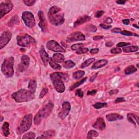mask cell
I'll use <instances>...</instances> for the list:
<instances>
[{"label":"cell","mask_w":139,"mask_h":139,"mask_svg":"<svg viewBox=\"0 0 139 139\" xmlns=\"http://www.w3.org/2000/svg\"><path fill=\"white\" fill-rule=\"evenodd\" d=\"M61 12V8L57 6H53L49 9L48 18L52 25L59 26L64 22V14Z\"/></svg>","instance_id":"cell-1"},{"label":"cell","mask_w":139,"mask_h":139,"mask_svg":"<svg viewBox=\"0 0 139 139\" xmlns=\"http://www.w3.org/2000/svg\"><path fill=\"white\" fill-rule=\"evenodd\" d=\"M12 97L18 103H22L33 100L35 98V95L29 90L21 89L13 93Z\"/></svg>","instance_id":"cell-2"},{"label":"cell","mask_w":139,"mask_h":139,"mask_svg":"<svg viewBox=\"0 0 139 139\" xmlns=\"http://www.w3.org/2000/svg\"><path fill=\"white\" fill-rule=\"evenodd\" d=\"M53 107V104L52 103H48L45 107H43L41 110H40L36 114L34 117V124L35 125H39V124H40L43 119L48 117L51 114Z\"/></svg>","instance_id":"cell-3"},{"label":"cell","mask_w":139,"mask_h":139,"mask_svg":"<svg viewBox=\"0 0 139 139\" xmlns=\"http://www.w3.org/2000/svg\"><path fill=\"white\" fill-rule=\"evenodd\" d=\"M64 74L60 72H54L50 75V78L57 91L62 93L65 90V86L62 81Z\"/></svg>","instance_id":"cell-4"},{"label":"cell","mask_w":139,"mask_h":139,"mask_svg":"<svg viewBox=\"0 0 139 139\" xmlns=\"http://www.w3.org/2000/svg\"><path fill=\"white\" fill-rule=\"evenodd\" d=\"M1 71L6 77L9 78L14 75V58L8 57L5 59L1 67Z\"/></svg>","instance_id":"cell-5"},{"label":"cell","mask_w":139,"mask_h":139,"mask_svg":"<svg viewBox=\"0 0 139 139\" xmlns=\"http://www.w3.org/2000/svg\"><path fill=\"white\" fill-rule=\"evenodd\" d=\"M32 118L33 116L32 114L25 116L17 128V133L19 134L24 133L29 129L32 124Z\"/></svg>","instance_id":"cell-6"},{"label":"cell","mask_w":139,"mask_h":139,"mask_svg":"<svg viewBox=\"0 0 139 139\" xmlns=\"http://www.w3.org/2000/svg\"><path fill=\"white\" fill-rule=\"evenodd\" d=\"M35 43V40L28 34L17 36V44L21 47H30Z\"/></svg>","instance_id":"cell-7"},{"label":"cell","mask_w":139,"mask_h":139,"mask_svg":"<svg viewBox=\"0 0 139 139\" xmlns=\"http://www.w3.org/2000/svg\"><path fill=\"white\" fill-rule=\"evenodd\" d=\"M22 19L25 25L29 28L34 27L35 25V20L34 15L30 12L26 11L22 13Z\"/></svg>","instance_id":"cell-8"},{"label":"cell","mask_w":139,"mask_h":139,"mask_svg":"<svg viewBox=\"0 0 139 139\" xmlns=\"http://www.w3.org/2000/svg\"><path fill=\"white\" fill-rule=\"evenodd\" d=\"M13 8V5L11 1H6L1 3L0 5V18H2L3 16L8 14Z\"/></svg>","instance_id":"cell-9"},{"label":"cell","mask_w":139,"mask_h":139,"mask_svg":"<svg viewBox=\"0 0 139 139\" xmlns=\"http://www.w3.org/2000/svg\"><path fill=\"white\" fill-rule=\"evenodd\" d=\"M46 47L50 51L59 52H65V49L61 47L57 42L54 40H50L47 42Z\"/></svg>","instance_id":"cell-10"},{"label":"cell","mask_w":139,"mask_h":139,"mask_svg":"<svg viewBox=\"0 0 139 139\" xmlns=\"http://www.w3.org/2000/svg\"><path fill=\"white\" fill-rule=\"evenodd\" d=\"M85 37L83 34L81 32H76L70 34L67 36L66 41L68 42H72L77 41L85 40Z\"/></svg>","instance_id":"cell-11"},{"label":"cell","mask_w":139,"mask_h":139,"mask_svg":"<svg viewBox=\"0 0 139 139\" xmlns=\"http://www.w3.org/2000/svg\"><path fill=\"white\" fill-rule=\"evenodd\" d=\"M12 38V34L9 32L3 33L0 37V48L2 49L8 44Z\"/></svg>","instance_id":"cell-12"},{"label":"cell","mask_w":139,"mask_h":139,"mask_svg":"<svg viewBox=\"0 0 139 139\" xmlns=\"http://www.w3.org/2000/svg\"><path fill=\"white\" fill-rule=\"evenodd\" d=\"M21 62L19 65L18 70L22 72L28 67L30 64V59L28 55H24L21 57Z\"/></svg>","instance_id":"cell-13"},{"label":"cell","mask_w":139,"mask_h":139,"mask_svg":"<svg viewBox=\"0 0 139 139\" xmlns=\"http://www.w3.org/2000/svg\"><path fill=\"white\" fill-rule=\"evenodd\" d=\"M71 110L70 103L68 102H64L62 103V111L59 114V116L60 118L64 119L68 115Z\"/></svg>","instance_id":"cell-14"},{"label":"cell","mask_w":139,"mask_h":139,"mask_svg":"<svg viewBox=\"0 0 139 139\" xmlns=\"http://www.w3.org/2000/svg\"><path fill=\"white\" fill-rule=\"evenodd\" d=\"M38 16L40 19V22L39 26L41 28L42 32H46L47 31V22H46V19L44 13L42 11H39L38 12Z\"/></svg>","instance_id":"cell-15"},{"label":"cell","mask_w":139,"mask_h":139,"mask_svg":"<svg viewBox=\"0 0 139 139\" xmlns=\"http://www.w3.org/2000/svg\"><path fill=\"white\" fill-rule=\"evenodd\" d=\"M39 52L43 63H44L45 66H47L48 65V63H49V58L48 54L47 53V52L45 51L44 48L43 47V46H41Z\"/></svg>","instance_id":"cell-16"},{"label":"cell","mask_w":139,"mask_h":139,"mask_svg":"<svg viewBox=\"0 0 139 139\" xmlns=\"http://www.w3.org/2000/svg\"><path fill=\"white\" fill-rule=\"evenodd\" d=\"M94 128L99 129L100 130H103L105 128V123L103 120V118L102 117H99L96 120L94 124L92 125Z\"/></svg>","instance_id":"cell-17"},{"label":"cell","mask_w":139,"mask_h":139,"mask_svg":"<svg viewBox=\"0 0 139 139\" xmlns=\"http://www.w3.org/2000/svg\"><path fill=\"white\" fill-rule=\"evenodd\" d=\"M90 20H91V18L88 15H84L83 16H81V17L79 18L74 23V27H77V26H79L82 24H83L85 22L89 21Z\"/></svg>","instance_id":"cell-18"},{"label":"cell","mask_w":139,"mask_h":139,"mask_svg":"<svg viewBox=\"0 0 139 139\" xmlns=\"http://www.w3.org/2000/svg\"><path fill=\"white\" fill-rule=\"evenodd\" d=\"M106 118H107L108 121L110 122H112V121H115L117 120H121L123 118V117L122 116L117 114L112 113V114H108L107 116H106Z\"/></svg>","instance_id":"cell-19"},{"label":"cell","mask_w":139,"mask_h":139,"mask_svg":"<svg viewBox=\"0 0 139 139\" xmlns=\"http://www.w3.org/2000/svg\"><path fill=\"white\" fill-rule=\"evenodd\" d=\"M55 135V131L54 130H48L43 133L40 136L36 138H48L54 137Z\"/></svg>","instance_id":"cell-20"},{"label":"cell","mask_w":139,"mask_h":139,"mask_svg":"<svg viewBox=\"0 0 139 139\" xmlns=\"http://www.w3.org/2000/svg\"><path fill=\"white\" fill-rule=\"evenodd\" d=\"M128 120L135 125H138V117L137 115L133 113H129L127 115Z\"/></svg>","instance_id":"cell-21"},{"label":"cell","mask_w":139,"mask_h":139,"mask_svg":"<svg viewBox=\"0 0 139 139\" xmlns=\"http://www.w3.org/2000/svg\"><path fill=\"white\" fill-rule=\"evenodd\" d=\"M108 63V61L105 59H102V60H100L96 62L92 65L91 67L92 69H98L101 68L102 67L104 66Z\"/></svg>","instance_id":"cell-22"},{"label":"cell","mask_w":139,"mask_h":139,"mask_svg":"<svg viewBox=\"0 0 139 139\" xmlns=\"http://www.w3.org/2000/svg\"><path fill=\"white\" fill-rule=\"evenodd\" d=\"M28 88L29 91L34 94L36 91V88H37V83H36V81L35 80H34V79L33 80H31L29 83Z\"/></svg>","instance_id":"cell-23"},{"label":"cell","mask_w":139,"mask_h":139,"mask_svg":"<svg viewBox=\"0 0 139 139\" xmlns=\"http://www.w3.org/2000/svg\"><path fill=\"white\" fill-rule=\"evenodd\" d=\"M53 59L55 62L60 63L64 61L65 58L64 56L61 53H55L53 56Z\"/></svg>","instance_id":"cell-24"},{"label":"cell","mask_w":139,"mask_h":139,"mask_svg":"<svg viewBox=\"0 0 139 139\" xmlns=\"http://www.w3.org/2000/svg\"><path fill=\"white\" fill-rule=\"evenodd\" d=\"M49 64L52 68H53L54 70H60L61 68V66L57 64V62H55L53 60V59H52V58H49Z\"/></svg>","instance_id":"cell-25"},{"label":"cell","mask_w":139,"mask_h":139,"mask_svg":"<svg viewBox=\"0 0 139 139\" xmlns=\"http://www.w3.org/2000/svg\"><path fill=\"white\" fill-rule=\"evenodd\" d=\"M2 129L3 130V134L5 136H8V135L10 134L9 132V124L7 122H5L4 123H3Z\"/></svg>","instance_id":"cell-26"},{"label":"cell","mask_w":139,"mask_h":139,"mask_svg":"<svg viewBox=\"0 0 139 139\" xmlns=\"http://www.w3.org/2000/svg\"><path fill=\"white\" fill-rule=\"evenodd\" d=\"M137 71V68L135 67L134 65H130L126 67L124 70V73L125 75H131L133 73Z\"/></svg>","instance_id":"cell-27"},{"label":"cell","mask_w":139,"mask_h":139,"mask_svg":"<svg viewBox=\"0 0 139 139\" xmlns=\"http://www.w3.org/2000/svg\"><path fill=\"white\" fill-rule=\"evenodd\" d=\"M138 50V46H129V47H124L123 48V51L125 53H129V52H135Z\"/></svg>","instance_id":"cell-28"},{"label":"cell","mask_w":139,"mask_h":139,"mask_svg":"<svg viewBox=\"0 0 139 139\" xmlns=\"http://www.w3.org/2000/svg\"><path fill=\"white\" fill-rule=\"evenodd\" d=\"M85 74V72L84 71H77L74 73L73 74V78L75 79H79L83 77Z\"/></svg>","instance_id":"cell-29"},{"label":"cell","mask_w":139,"mask_h":139,"mask_svg":"<svg viewBox=\"0 0 139 139\" xmlns=\"http://www.w3.org/2000/svg\"><path fill=\"white\" fill-rule=\"evenodd\" d=\"M75 65H76L75 62L72 61V60L65 61L63 64V66L65 68H67V69L74 67V66H75Z\"/></svg>","instance_id":"cell-30"},{"label":"cell","mask_w":139,"mask_h":139,"mask_svg":"<svg viewBox=\"0 0 139 139\" xmlns=\"http://www.w3.org/2000/svg\"><path fill=\"white\" fill-rule=\"evenodd\" d=\"M95 60V58H91V59H88V60L85 61L84 62H83L82 64L81 65V67L82 68H84L87 67L88 66L90 65L91 63H92V62H93Z\"/></svg>","instance_id":"cell-31"},{"label":"cell","mask_w":139,"mask_h":139,"mask_svg":"<svg viewBox=\"0 0 139 139\" xmlns=\"http://www.w3.org/2000/svg\"><path fill=\"white\" fill-rule=\"evenodd\" d=\"M98 136V133L96 131L94 130H91L88 132L87 138H90L92 139L95 137H96Z\"/></svg>","instance_id":"cell-32"},{"label":"cell","mask_w":139,"mask_h":139,"mask_svg":"<svg viewBox=\"0 0 139 139\" xmlns=\"http://www.w3.org/2000/svg\"><path fill=\"white\" fill-rule=\"evenodd\" d=\"M87 78H85L84 79H83L82 80H81V81L76 83H75V84H74L72 86H71V87H70V90H74V89H75V88L78 87L79 86H80L82 84H83L86 81V80H87Z\"/></svg>","instance_id":"cell-33"},{"label":"cell","mask_w":139,"mask_h":139,"mask_svg":"<svg viewBox=\"0 0 139 139\" xmlns=\"http://www.w3.org/2000/svg\"><path fill=\"white\" fill-rule=\"evenodd\" d=\"M35 137V134L33 132H29L28 133L25 134L22 137L23 139H34Z\"/></svg>","instance_id":"cell-34"},{"label":"cell","mask_w":139,"mask_h":139,"mask_svg":"<svg viewBox=\"0 0 139 139\" xmlns=\"http://www.w3.org/2000/svg\"><path fill=\"white\" fill-rule=\"evenodd\" d=\"M84 45L83 44H75L71 46V49L72 50H75V51H78L79 49H81V48H83L84 47Z\"/></svg>","instance_id":"cell-35"},{"label":"cell","mask_w":139,"mask_h":139,"mask_svg":"<svg viewBox=\"0 0 139 139\" xmlns=\"http://www.w3.org/2000/svg\"><path fill=\"white\" fill-rule=\"evenodd\" d=\"M19 24V20L18 18V16L16 15L14 16V17H13L9 22V25L11 26L14 25H18Z\"/></svg>","instance_id":"cell-36"},{"label":"cell","mask_w":139,"mask_h":139,"mask_svg":"<svg viewBox=\"0 0 139 139\" xmlns=\"http://www.w3.org/2000/svg\"><path fill=\"white\" fill-rule=\"evenodd\" d=\"M87 31L89 32H96L97 31V28L95 26L92 25H88L87 28Z\"/></svg>","instance_id":"cell-37"},{"label":"cell","mask_w":139,"mask_h":139,"mask_svg":"<svg viewBox=\"0 0 139 139\" xmlns=\"http://www.w3.org/2000/svg\"><path fill=\"white\" fill-rule=\"evenodd\" d=\"M107 105V103H100V102H98V103H96L94 104V107L97 109H100L102 108H104L105 106Z\"/></svg>","instance_id":"cell-38"},{"label":"cell","mask_w":139,"mask_h":139,"mask_svg":"<svg viewBox=\"0 0 139 139\" xmlns=\"http://www.w3.org/2000/svg\"><path fill=\"white\" fill-rule=\"evenodd\" d=\"M121 33L122 35H125V36H137V37H138V35L137 34L129 32V31H125V30L122 31Z\"/></svg>","instance_id":"cell-39"},{"label":"cell","mask_w":139,"mask_h":139,"mask_svg":"<svg viewBox=\"0 0 139 139\" xmlns=\"http://www.w3.org/2000/svg\"><path fill=\"white\" fill-rule=\"evenodd\" d=\"M48 91V89L47 88H43L42 89V90L40 92V95H39V98H42L44 97L46 95V94L47 93Z\"/></svg>","instance_id":"cell-40"},{"label":"cell","mask_w":139,"mask_h":139,"mask_svg":"<svg viewBox=\"0 0 139 139\" xmlns=\"http://www.w3.org/2000/svg\"><path fill=\"white\" fill-rule=\"evenodd\" d=\"M110 52L113 54H118L122 52V49L120 48L115 47L111 49L110 50Z\"/></svg>","instance_id":"cell-41"},{"label":"cell","mask_w":139,"mask_h":139,"mask_svg":"<svg viewBox=\"0 0 139 139\" xmlns=\"http://www.w3.org/2000/svg\"><path fill=\"white\" fill-rule=\"evenodd\" d=\"M24 2L26 6H32L36 2V1L35 0H24Z\"/></svg>","instance_id":"cell-42"},{"label":"cell","mask_w":139,"mask_h":139,"mask_svg":"<svg viewBox=\"0 0 139 139\" xmlns=\"http://www.w3.org/2000/svg\"><path fill=\"white\" fill-rule=\"evenodd\" d=\"M88 51H89V49L88 48L83 47V48H81V49H79V50L77 51V52H76V53L78 54H84V53H85L88 52Z\"/></svg>","instance_id":"cell-43"},{"label":"cell","mask_w":139,"mask_h":139,"mask_svg":"<svg viewBox=\"0 0 139 139\" xmlns=\"http://www.w3.org/2000/svg\"><path fill=\"white\" fill-rule=\"evenodd\" d=\"M130 44H129V43L121 42H119L118 44H117L116 46H117V47H125V46L129 45Z\"/></svg>","instance_id":"cell-44"},{"label":"cell","mask_w":139,"mask_h":139,"mask_svg":"<svg viewBox=\"0 0 139 139\" xmlns=\"http://www.w3.org/2000/svg\"><path fill=\"white\" fill-rule=\"evenodd\" d=\"M76 95L77 96H78V97H80L82 98V97H83L84 93H83V92L82 91L81 89H78V90H77V91H76Z\"/></svg>","instance_id":"cell-45"},{"label":"cell","mask_w":139,"mask_h":139,"mask_svg":"<svg viewBox=\"0 0 139 139\" xmlns=\"http://www.w3.org/2000/svg\"><path fill=\"white\" fill-rule=\"evenodd\" d=\"M125 100V98H123V97H119V98H117L116 99V100L115 101V103H120V102H124Z\"/></svg>","instance_id":"cell-46"},{"label":"cell","mask_w":139,"mask_h":139,"mask_svg":"<svg viewBox=\"0 0 139 139\" xmlns=\"http://www.w3.org/2000/svg\"><path fill=\"white\" fill-rule=\"evenodd\" d=\"M121 32H122L121 29L119 28H115L112 29L111 30V32L115 33H121Z\"/></svg>","instance_id":"cell-47"},{"label":"cell","mask_w":139,"mask_h":139,"mask_svg":"<svg viewBox=\"0 0 139 139\" xmlns=\"http://www.w3.org/2000/svg\"><path fill=\"white\" fill-rule=\"evenodd\" d=\"M103 14H104V12L103 11H98V12H97L95 16L97 18H99L101 17V16L103 15Z\"/></svg>","instance_id":"cell-48"},{"label":"cell","mask_w":139,"mask_h":139,"mask_svg":"<svg viewBox=\"0 0 139 139\" xmlns=\"http://www.w3.org/2000/svg\"><path fill=\"white\" fill-rule=\"evenodd\" d=\"M100 26L102 28H103L104 29H110V28H111V26H107V25H105L104 24H100Z\"/></svg>","instance_id":"cell-49"},{"label":"cell","mask_w":139,"mask_h":139,"mask_svg":"<svg viewBox=\"0 0 139 139\" xmlns=\"http://www.w3.org/2000/svg\"><path fill=\"white\" fill-rule=\"evenodd\" d=\"M98 52H99V49L97 48L92 49L90 50V53L92 54H96Z\"/></svg>","instance_id":"cell-50"},{"label":"cell","mask_w":139,"mask_h":139,"mask_svg":"<svg viewBox=\"0 0 139 139\" xmlns=\"http://www.w3.org/2000/svg\"><path fill=\"white\" fill-rule=\"evenodd\" d=\"M97 90H94L92 91H89L87 93L88 95H94L97 93Z\"/></svg>","instance_id":"cell-51"},{"label":"cell","mask_w":139,"mask_h":139,"mask_svg":"<svg viewBox=\"0 0 139 139\" xmlns=\"http://www.w3.org/2000/svg\"><path fill=\"white\" fill-rule=\"evenodd\" d=\"M122 22H123V24L124 25H128L130 23V21L129 19H124V20H122Z\"/></svg>","instance_id":"cell-52"},{"label":"cell","mask_w":139,"mask_h":139,"mask_svg":"<svg viewBox=\"0 0 139 139\" xmlns=\"http://www.w3.org/2000/svg\"><path fill=\"white\" fill-rule=\"evenodd\" d=\"M103 38V36H94L93 39L94 40H101Z\"/></svg>","instance_id":"cell-53"},{"label":"cell","mask_w":139,"mask_h":139,"mask_svg":"<svg viewBox=\"0 0 139 139\" xmlns=\"http://www.w3.org/2000/svg\"><path fill=\"white\" fill-rule=\"evenodd\" d=\"M97 74H96L95 75H94V76H92V77H91L90 79V81L91 82H93L94 81H95V79L97 77Z\"/></svg>","instance_id":"cell-54"},{"label":"cell","mask_w":139,"mask_h":139,"mask_svg":"<svg viewBox=\"0 0 139 139\" xmlns=\"http://www.w3.org/2000/svg\"><path fill=\"white\" fill-rule=\"evenodd\" d=\"M113 45H114V43L112 42H110H110H106V44H105V46H107V47H110Z\"/></svg>","instance_id":"cell-55"},{"label":"cell","mask_w":139,"mask_h":139,"mask_svg":"<svg viewBox=\"0 0 139 139\" xmlns=\"http://www.w3.org/2000/svg\"><path fill=\"white\" fill-rule=\"evenodd\" d=\"M105 22V23H107V24H110L112 23V19H110V18H107V19H106Z\"/></svg>","instance_id":"cell-56"},{"label":"cell","mask_w":139,"mask_h":139,"mask_svg":"<svg viewBox=\"0 0 139 139\" xmlns=\"http://www.w3.org/2000/svg\"><path fill=\"white\" fill-rule=\"evenodd\" d=\"M118 92V90H111L110 92H109V94H110V95H112L117 94Z\"/></svg>","instance_id":"cell-57"},{"label":"cell","mask_w":139,"mask_h":139,"mask_svg":"<svg viewBox=\"0 0 139 139\" xmlns=\"http://www.w3.org/2000/svg\"><path fill=\"white\" fill-rule=\"evenodd\" d=\"M116 3L119 5H124L125 3V1H122V0H120V1H117Z\"/></svg>","instance_id":"cell-58"},{"label":"cell","mask_w":139,"mask_h":139,"mask_svg":"<svg viewBox=\"0 0 139 139\" xmlns=\"http://www.w3.org/2000/svg\"><path fill=\"white\" fill-rule=\"evenodd\" d=\"M133 26H134V27H136V28H137V29L138 28V26H137V25H133Z\"/></svg>","instance_id":"cell-59"},{"label":"cell","mask_w":139,"mask_h":139,"mask_svg":"<svg viewBox=\"0 0 139 139\" xmlns=\"http://www.w3.org/2000/svg\"><path fill=\"white\" fill-rule=\"evenodd\" d=\"M1 122H2V121H3V117L2 116H1Z\"/></svg>","instance_id":"cell-60"}]
</instances>
